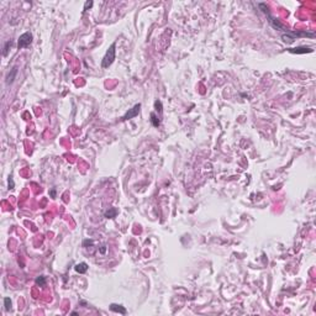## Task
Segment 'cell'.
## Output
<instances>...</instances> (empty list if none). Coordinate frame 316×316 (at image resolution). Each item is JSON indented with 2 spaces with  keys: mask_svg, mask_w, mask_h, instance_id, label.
<instances>
[{
  "mask_svg": "<svg viewBox=\"0 0 316 316\" xmlns=\"http://www.w3.org/2000/svg\"><path fill=\"white\" fill-rule=\"evenodd\" d=\"M31 42H32V33L31 32H25L22 33L21 36L19 37V41H17V47H19V50H21V48H25L27 46H30L31 45Z\"/></svg>",
  "mask_w": 316,
  "mask_h": 316,
  "instance_id": "7a4b0ae2",
  "label": "cell"
},
{
  "mask_svg": "<svg viewBox=\"0 0 316 316\" xmlns=\"http://www.w3.org/2000/svg\"><path fill=\"white\" fill-rule=\"evenodd\" d=\"M16 74H17V68H16V67H14V68L11 69V72L8 74V77H6V84H8V85L14 82V79H15Z\"/></svg>",
  "mask_w": 316,
  "mask_h": 316,
  "instance_id": "5b68a950",
  "label": "cell"
},
{
  "mask_svg": "<svg viewBox=\"0 0 316 316\" xmlns=\"http://www.w3.org/2000/svg\"><path fill=\"white\" fill-rule=\"evenodd\" d=\"M9 187H10V189H12V188H14V182H12L11 177L9 178Z\"/></svg>",
  "mask_w": 316,
  "mask_h": 316,
  "instance_id": "9a60e30c",
  "label": "cell"
},
{
  "mask_svg": "<svg viewBox=\"0 0 316 316\" xmlns=\"http://www.w3.org/2000/svg\"><path fill=\"white\" fill-rule=\"evenodd\" d=\"M11 45H12V42L11 41H8L5 43V47H4V56H6L8 54V51H9V47H11Z\"/></svg>",
  "mask_w": 316,
  "mask_h": 316,
  "instance_id": "4fadbf2b",
  "label": "cell"
},
{
  "mask_svg": "<svg viewBox=\"0 0 316 316\" xmlns=\"http://www.w3.org/2000/svg\"><path fill=\"white\" fill-rule=\"evenodd\" d=\"M290 53H296V54H304V53H310L312 52V50L310 47H295V48H289Z\"/></svg>",
  "mask_w": 316,
  "mask_h": 316,
  "instance_id": "277c9868",
  "label": "cell"
},
{
  "mask_svg": "<svg viewBox=\"0 0 316 316\" xmlns=\"http://www.w3.org/2000/svg\"><path fill=\"white\" fill-rule=\"evenodd\" d=\"M92 6H93V1H87L85 5H84V9L83 10L85 11V10H88V8H92Z\"/></svg>",
  "mask_w": 316,
  "mask_h": 316,
  "instance_id": "5bb4252c",
  "label": "cell"
},
{
  "mask_svg": "<svg viewBox=\"0 0 316 316\" xmlns=\"http://www.w3.org/2000/svg\"><path fill=\"white\" fill-rule=\"evenodd\" d=\"M110 310L111 311H115V312H120L122 315L126 314V309L122 305H117V304H111L110 305Z\"/></svg>",
  "mask_w": 316,
  "mask_h": 316,
  "instance_id": "8992f818",
  "label": "cell"
},
{
  "mask_svg": "<svg viewBox=\"0 0 316 316\" xmlns=\"http://www.w3.org/2000/svg\"><path fill=\"white\" fill-rule=\"evenodd\" d=\"M105 217H108V219H114V217H116V215H117V209H115V208H111V209H109L108 211H105Z\"/></svg>",
  "mask_w": 316,
  "mask_h": 316,
  "instance_id": "ba28073f",
  "label": "cell"
},
{
  "mask_svg": "<svg viewBox=\"0 0 316 316\" xmlns=\"http://www.w3.org/2000/svg\"><path fill=\"white\" fill-rule=\"evenodd\" d=\"M154 108H156V110L159 112V114H162V103H161L159 100L154 101Z\"/></svg>",
  "mask_w": 316,
  "mask_h": 316,
  "instance_id": "7c38bea8",
  "label": "cell"
},
{
  "mask_svg": "<svg viewBox=\"0 0 316 316\" xmlns=\"http://www.w3.org/2000/svg\"><path fill=\"white\" fill-rule=\"evenodd\" d=\"M151 121H152V124H153V126H156V127H158L159 126V119L156 116V114H154V112H152L151 114Z\"/></svg>",
  "mask_w": 316,
  "mask_h": 316,
  "instance_id": "9c48e42d",
  "label": "cell"
},
{
  "mask_svg": "<svg viewBox=\"0 0 316 316\" xmlns=\"http://www.w3.org/2000/svg\"><path fill=\"white\" fill-rule=\"evenodd\" d=\"M140 109H141V104H136L132 109H130L127 112H126L125 116L122 117V120H130V119H133L135 116H137L138 112H140Z\"/></svg>",
  "mask_w": 316,
  "mask_h": 316,
  "instance_id": "3957f363",
  "label": "cell"
},
{
  "mask_svg": "<svg viewBox=\"0 0 316 316\" xmlns=\"http://www.w3.org/2000/svg\"><path fill=\"white\" fill-rule=\"evenodd\" d=\"M4 306H5V310L6 311H9L10 309H11V300H10V298H5L4 299Z\"/></svg>",
  "mask_w": 316,
  "mask_h": 316,
  "instance_id": "30bf717a",
  "label": "cell"
},
{
  "mask_svg": "<svg viewBox=\"0 0 316 316\" xmlns=\"http://www.w3.org/2000/svg\"><path fill=\"white\" fill-rule=\"evenodd\" d=\"M115 46H116L115 43H112L109 47V50L106 51V53H105L104 58H103V63H101L103 68H108L109 66H111V63L114 62V59H115Z\"/></svg>",
  "mask_w": 316,
  "mask_h": 316,
  "instance_id": "6da1fadb",
  "label": "cell"
},
{
  "mask_svg": "<svg viewBox=\"0 0 316 316\" xmlns=\"http://www.w3.org/2000/svg\"><path fill=\"white\" fill-rule=\"evenodd\" d=\"M36 284H37V285H40V286H43V285H46V278H45L43 276L38 277V278L36 279Z\"/></svg>",
  "mask_w": 316,
  "mask_h": 316,
  "instance_id": "8fae6325",
  "label": "cell"
},
{
  "mask_svg": "<svg viewBox=\"0 0 316 316\" xmlns=\"http://www.w3.org/2000/svg\"><path fill=\"white\" fill-rule=\"evenodd\" d=\"M74 269H75V272H78V273H80V274H83V273H85L88 270V264L84 263V262L83 263H78V264H75Z\"/></svg>",
  "mask_w": 316,
  "mask_h": 316,
  "instance_id": "52a82bcc",
  "label": "cell"
}]
</instances>
